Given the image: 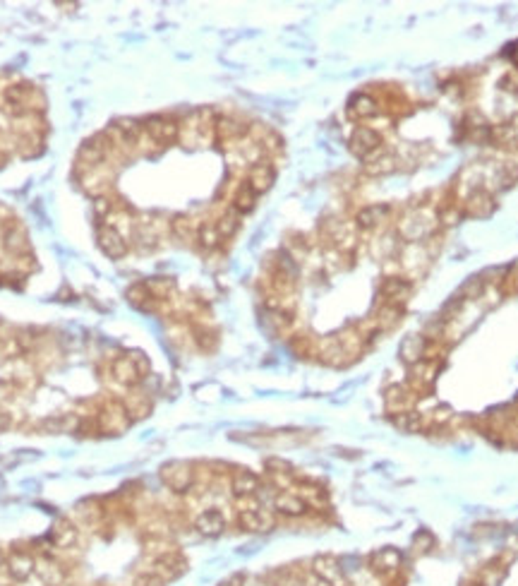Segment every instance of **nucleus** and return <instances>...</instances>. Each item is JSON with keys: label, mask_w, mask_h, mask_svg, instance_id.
I'll list each match as a JSON object with an SVG mask.
<instances>
[{"label": "nucleus", "mask_w": 518, "mask_h": 586, "mask_svg": "<svg viewBox=\"0 0 518 586\" xmlns=\"http://www.w3.org/2000/svg\"><path fill=\"white\" fill-rule=\"evenodd\" d=\"M161 481L173 492H190L194 486V471L185 462H168L161 468Z\"/></svg>", "instance_id": "obj_4"}, {"label": "nucleus", "mask_w": 518, "mask_h": 586, "mask_svg": "<svg viewBox=\"0 0 518 586\" xmlns=\"http://www.w3.org/2000/svg\"><path fill=\"white\" fill-rule=\"evenodd\" d=\"M197 241L202 243V248H207V250H212V248H216L218 243H221V233H218L216 224L204 221L202 226L197 228Z\"/></svg>", "instance_id": "obj_30"}, {"label": "nucleus", "mask_w": 518, "mask_h": 586, "mask_svg": "<svg viewBox=\"0 0 518 586\" xmlns=\"http://www.w3.org/2000/svg\"><path fill=\"white\" fill-rule=\"evenodd\" d=\"M273 178H276V171H273L271 164H267V161H255V166H252L250 173H247V185H250L257 195H262L273 185Z\"/></svg>", "instance_id": "obj_16"}, {"label": "nucleus", "mask_w": 518, "mask_h": 586, "mask_svg": "<svg viewBox=\"0 0 518 586\" xmlns=\"http://www.w3.org/2000/svg\"><path fill=\"white\" fill-rule=\"evenodd\" d=\"M3 246L8 252L12 255H22V252H29V233L27 228L22 226L19 221H8L3 228Z\"/></svg>", "instance_id": "obj_11"}, {"label": "nucleus", "mask_w": 518, "mask_h": 586, "mask_svg": "<svg viewBox=\"0 0 518 586\" xmlns=\"http://www.w3.org/2000/svg\"><path fill=\"white\" fill-rule=\"evenodd\" d=\"M125 409H128L130 418L135 421V418H142L149 413L151 404H149V397H144V394H130L128 399H125Z\"/></svg>", "instance_id": "obj_28"}, {"label": "nucleus", "mask_w": 518, "mask_h": 586, "mask_svg": "<svg viewBox=\"0 0 518 586\" xmlns=\"http://www.w3.org/2000/svg\"><path fill=\"white\" fill-rule=\"evenodd\" d=\"M267 468L273 476H291V471H293L291 464L283 462V459H267Z\"/></svg>", "instance_id": "obj_38"}, {"label": "nucleus", "mask_w": 518, "mask_h": 586, "mask_svg": "<svg viewBox=\"0 0 518 586\" xmlns=\"http://www.w3.org/2000/svg\"><path fill=\"white\" fill-rule=\"evenodd\" d=\"M170 226H173V233L178 238H183V241H188V238H192L194 228H192V221H190V217H185V214H178V217L170 221Z\"/></svg>", "instance_id": "obj_35"}, {"label": "nucleus", "mask_w": 518, "mask_h": 586, "mask_svg": "<svg viewBox=\"0 0 518 586\" xmlns=\"http://www.w3.org/2000/svg\"><path fill=\"white\" fill-rule=\"evenodd\" d=\"M8 428H10V416L3 411V409H0V433L8 431Z\"/></svg>", "instance_id": "obj_40"}, {"label": "nucleus", "mask_w": 518, "mask_h": 586, "mask_svg": "<svg viewBox=\"0 0 518 586\" xmlns=\"http://www.w3.org/2000/svg\"><path fill=\"white\" fill-rule=\"evenodd\" d=\"M238 521L250 534H262V531H269L273 526V512L267 510V507H255V510L240 512Z\"/></svg>", "instance_id": "obj_12"}, {"label": "nucleus", "mask_w": 518, "mask_h": 586, "mask_svg": "<svg viewBox=\"0 0 518 586\" xmlns=\"http://www.w3.org/2000/svg\"><path fill=\"white\" fill-rule=\"evenodd\" d=\"M403 563V555L398 553L396 548H382L370 558V565H372L374 572H396Z\"/></svg>", "instance_id": "obj_19"}, {"label": "nucleus", "mask_w": 518, "mask_h": 586, "mask_svg": "<svg viewBox=\"0 0 518 586\" xmlns=\"http://www.w3.org/2000/svg\"><path fill=\"white\" fill-rule=\"evenodd\" d=\"M96 421V431L106 433V435H120L132 426V418L125 409L123 402H109L96 411L94 416Z\"/></svg>", "instance_id": "obj_2"}, {"label": "nucleus", "mask_w": 518, "mask_h": 586, "mask_svg": "<svg viewBox=\"0 0 518 586\" xmlns=\"http://www.w3.org/2000/svg\"><path fill=\"white\" fill-rule=\"evenodd\" d=\"M96 241H99V248L104 250V255L111 257V260H120V257L128 255V241L113 224H101L96 228Z\"/></svg>", "instance_id": "obj_5"}, {"label": "nucleus", "mask_w": 518, "mask_h": 586, "mask_svg": "<svg viewBox=\"0 0 518 586\" xmlns=\"http://www.w3.org/2000/svg\"><path fill=\"white\" fill-rule=\"evenodd\" d=\"M405 387H398V384H394V387L387 389V406L391 409L394 413H401L405 411V404H408V397H405Z\"/></svg>", "instance_id": "obj_33"}, {"label": "nucleus", "mask_w": 518, "mask_h": 586, "mask_svg": "<svg viewBox=\"0 0 518 586\" xmlns=\"http://www.w3.org/2000/svg\"><path fill=\"white\" fill-rule=\"evenodd\" d=\"M365 171H368L370 175H384V173H391V171H396V159L394 156H374L372 161H368L365 164Z\"/></svg>", "instance_id": "obj_31"}, {"label": "nucleus", "mask_w": 518, "mask_h": 586, "mask_svg": "<svg viewBox=\"0 0 518 586\" xmlns=\"http://www.w3.org/2000/svg\"><path fill=\"white\" fill-rule=\"evenodd\" d=\"M482 291H485V281H482L480 276H473V279H468L466 284L461 286L458 296H463V298H477V296H482Z\"/></svg>", "instance_id": "obj_36"}, {"label": "nucleus", "mask_w": 518, "mask_h": 586, "mask_svg": "<svg viewBox=\"0 0 518 586\" xmlns=\"http://www.w3.org/2000/svg\"><path fill=\"white\" fill-rule=\"evenodd\" d=\"M394 426L403 433H418L420 426H423V418L415 411H401V413H394Z\"/></svg>", "instance_id": "obj_29"}, {"label": "nucleus", "mask_w": 518, "mask_h": 586, "mask_svg": "<svg viewBox=\"0 0 518 586\" xmlns=\"http://www.w3.org/2000/svg\"><path fill=\"white\" fill-rule=\"evenodd\" d=\"M297 495L305 500V505H312V507H322L326 502V490L315 483H300V492Z\"/></svg>", "instance_id": "obj_27"}, {"label": "nucleus", "mask_w": 518, "mask_h": 586, "mask_svg": "<svg viewBox=\"0 0 518 586\" xmlns=\"http://www.w3.org/2000/svg\"><path fill=\"white\" fill-rule=\"evenodd\" d=\"M401 358L410 365H418L425 358V336H405V341L401 344Z\"/></svg>", "instance_id": "obj_23"}, {"label": "nucleus", "mask_w": 518, "mask_h": 586, "mask_svg": "<svg viewBox=\"0 0 518 586\" xmlns=\"http://www.w3.org/2000/svg\"><path fill=\"white\" fill-rule=\"evenodd\" d=\"M185 567H188V563L183 560V555H178L173 550V553H166V555H161V558L154 560L151 574H154L159 582H170V579L180 577V574L185 572Z\"/></svg>", "instance_id": "obj_10"}, {"label": "nucleus", "mask_w": 518, "mask_h": 586, "mask_svg": "<svg viewBox=\"0 0 518 586\" xmlns=\"http://www.w3.org/2000/svg\"><path fill=\"white\" fill-rule=\"evenodd\" d=\"M312 574L326 586H346V569L334 555H319L312 560Z\"/></svg>", "instance_id": "obj_6"}, {"label": "nucleus", "mask_w": 518, "mask_h": 586, "mask_svg": "<svg viewBox=\"0 0 518 586\" xmlns=\"http://www.w3.org/2000/svg\"><path fill=\"white\" fill-rule=\"evenodd\" d=\"M194 526L202 536H209V539H216V536L223 534L226 529V517H223L221 510H204L199 512V517L194 519Z\"/></svg>", "instance_id": "obj_14"}, {"label": "nucleus", "mask_w": 518, "mask_h": 586, "mask_svg": "<svg viewBox=\"0 0 518 586\" xmlns=\"http://www.w3.org/2000/svg\"><path fill=\"white\" fill-rule=\"evenodd\" d=\"M379 291H382V296H387V303H398L401 305V301L410 293V284L401 276H387Z\"/></svg>", "instance_id": "obj_22"}, {"label": "nucleus", "mask_w": 518, "mask_h": 586, "mask_svg": "<svg viewBox=\"0 0 518 586\" xmlns=\"http://www.w3.org/2000/svg\"><path fill=\"white\" fill-rule=\"evenodd\" d=\"M389 204H368V207H363L355 214V221H358L360 228H377L389 217Z\"/></svg>", "instance_id": "obj_17"}, {"label": "nucleus", "mask_w": 518, "mask_h": 586, "mask_svg": "<svg viewBox=\"0 0 518 586\" xmlns=\"http://www.w3.org/2000/svg\"><path fill=\"white\" fill-rule=\"evenodd\" d=\"M245 133H247V125L238 123V120H233V118H218L216 125H214V135H216L218 142H236V140H240Z\"/></svg>", "instance_id": "obj_21"}, {"label": "nucleus", "mask_w": 518, "mask_h": 586, "mask_svg": "<svg viewBox=\"0 0 518 586\" xmlns=\"http://www.w3.org/2000/svg\"><path fill=\"white\" fill-rule=\"evenodd\" d=\"M348 144H350V151L365 161H372L374 156L382 154V135L374 128H368V125L355 130Z\"/></svg>", "instance_id": "obj_3"}, {"label": "nucleus", "mask_w": 518, "mask_h": 586, "mask_svg": "<svg viewBox=\"0 0 518 586\" xmlns=\"http://www.w3.org/2000/svg\"><path fill=\"white\" fill-rule=\"evenodd\" d=\"M273 512H278V514H283V517H293V519H295V517L305 514L307 505H305V500L297 495V492L286 490V492H276V497H273Z\"/></svg>", "instance_id": "obj_15"}, {"label": "nucleus", "mask_w": 518, "mask_h": 586, "mask_svg": "<svg viewBox=\"0 0 518 586\" xmlns=\"http://www.w3.org/2000/svg\"><path fill=\"white\" fill-rule=\"evenodd\" d=\"M255 204H257V193L247 183H243L240 190L236 193V197H233V212L250 214L255 209Z\"/></svg>", "instance_id": "obj_24"}, {"label": "nucleus", "mask_w": 518, "mask_h": 586, "mask_svg": "<svg viewBox=\"0 0 518 586\" xmlns=\"http://www.w3.org/2000/svg\"><path fill=\"white\" fill-rule=\"evenodd\" d=\"M348 113L353 118H372V116L379 113L377 99L370 94H353L348 101Z\"/></svg>", "instance_id": "obj_20"}, {"label": "nucleus", "mask_w": 518, "mask_h": 586, "mask_svg": "<svg viewBox=\"0 0 518 586\" xmlns=\"http://www.w3.org/2000/svg\"><path fill=\"white\" fill-rule=\"evenodd\" d=\"M144 284H146V289H149V293L156 298V301H166V298H168L170 293H173V289H175V281L168 279V276H154V279L144 281Z\"/></svg>", "instance_id": "obj_26"}, {"label": "nucleus", "mask_w": 518, "mask_h": 586, "mask_svg": "<svg viewBox=\"0 0 518 586\" xmlns=\"http://www.w3.org/2000/svg\"><path fill=\"white\" fill-rule=\"evenodd\" d=\"M142 128L146 130V135H149L151 142L156 144H170L178 140L180 135V128L175 120L166 118V116H149V118L144 120V125Z\"/></svg>", "instance_id": "obj_7"}, {"label": "nucleus", "mask_w": 518, "mask_h": 586, "mask_svg": "<svg viewBox=\"0 0 518 586\" xmlns=\"http://www.w3.org/2000/svg\"><path fill=\"white\" fill-rule=\"evenodd\" d=\"M471 586H482V584H471Z\"/></svg>", "instance_id": "obj_45"}, {"label": "nucleus", "mask_w": 518, "mask_h": 586, "mask_svg": "<svg viewBox=\"0 0 518 586\" xmlns=\"http://www.w3.org/2000/svg\"><path fill=\"white\" fill-rule=\"evenodd\" d=\"M5 563H8V555H5V550L0 548V567H5Z\"/></svg>", "instance_id": "obj_43"}, {"label": "nucleus", "mask_w": 518, "mask_h": 586, "mask_svg": "<svg viewBox=\"0 0 518 586\" xmlns=\"http://www.w3.org/2000/svg\"><path fill=\"white\" fill-rule=\"evenodd\" d=\"M75 426H77V421L72 416H58V418L43 421V431H48V433H67Z\"/></svg>", "instance_id": "obj_34"}, {"label": "nucleus", "mask_w": 518, "mask_h": 586, "mask_svg": "<svg viewBox=\"0 0 518 586\" xmlns=\"http://www.w3.org/2000/svg\"><path fill=\"white\" fill-rule=\"evenodd\" d=\"M516 406H518V394H516Z\"/></svg>", "instance_id": "obj_44"}, {"label": "nucleus", "mask_w": 518, "mask_h": 586, "mask_svg": "<svg viewBox=\"0 0 518 586\" xmlns=\"http://www.w3.org/2000/svg\"><path fill=\"white\" fill-rule=\"evenodd\" d=\"M77 536H80L77 526L70 519H60L51 531V543L56 548H72L77 543Z\"/></svg>", "instance_id": "obj_18"}, {"label": "nucleus", "mask_w": 518, "mask_h": 586, "mask_svg": "<svg viewBox=\"0 0 518 586\" xmlns=\"http://www.w3.org/2000/svg\"><path fill=\"white\" fill-rule=\"evenodd\" d=\"M511 61H514L516 65H518V43H514V46H511Z\"/></svg>", "instance_id": "obj_42"}, {"label": "nucleus", "mask_w": 518, "mask_h": 586, "mask_svg": "<svg viewBox=\"0 0 518 586\" xmlns=\"http://www.w3.org/2000/svg\"><path fill=\"white\" fill-rule=\"evenodd\" d=\"M401 315H403V305H398V303H384V305L379 307V312H377L379 329H389V327L398 325Z\"/></svg>", "instance_id": "obj_25"}, {"label": "nucleus", "mask_w": 518, "mask_h": 586, "mask_svg": "<svg viewBox=\"0 0 518 586\" xmlns=\"http://www.w3.org/2000/svg\"><path fill=\"white\" fill-rule=\"evenodd\" d=\"M509 128H511V135H514V142H518V116H514V118H511Z\"/></svg>", "instance_id": "obj_41"}, {"label": "nucleus", "mask_w": 518, "mask_h": 586, "mask_svg": "<svg viewBox=\"0 0 518 586\" xmlns=\"http://www.w3.org/2000/svg\"><path fill=\"white\" fill-rule=\"evenodd\" d=\"M111 373H113L115 382L125 384V387H135V384H139L149 375V358L142 351H130V354L113 358Z\"/></svg>", "instance_id": "obj_1"}, {"label": "nucleus", "mask_w": 518, "mask_h": 586, "mask_svg": "<svg viewBox=\"0 0 518 586\" xmlns=\"http://www.w3.org/2000/svg\"><path fill=\"white\" fill-rule=\"evenodd\" d=\"M216 228H218V233H221V238L236 236V231L240 228V214H238V212H226L216 221Z\"/></svg>", "instance_id": "obj_32"}, {"label": "nucleus", "mask_w": 518, "mask_h": 586, "mask_svg": "<svg viewBox=\"0 0 518 586\" xmlns=\"http://www.w3.org/2000/svg\"><path fill=\"white\" fill-rule=\"evenodd\" d=\"M113 199L111 197H104V195H99V197L94 199V212L99 219H111V214H113Z\"/></svg>", "instance_id": "obj_37"}, {"label": "nucleus", "mask_w": 518, "mask_h": 586, "mask_svg": "<svg viewBox=\"0 0 518 586\" xmlns=\"http://www.w3.org/2000/svg\"><path fill=\"white\" fill-rule=\"evenodd\" d=\"M243 584H245V582H243V577H240V574H236V577H231V579H223V582L218 586H243Z\"/></svg>", "instance_id": "obj_39"}, {"label": "nucleus", "mask_w": 518, "mask_h": 586, "mask_svg": "<svg viewBox=\"0 0 518 586\" xmlns=\"http://www.w3.org/2000/svg\"><path fill=\"white\" fill-rule=\"evenodd\" d=\"M5 569H8V574L14 579V582H24V579H29L34 572H36V558H34L29 550L17 548L8 555Z\"/></svg>", "instance_id": "obj_8"}, {"label": "nucleus", "mask_w": 518, "mask_h": 586, "mask_svg": "<svg viewBox=\"0 0 518 586\" xmlns=\"http://www.w3.org/2000/svg\"><path fill=\"white\" fill-rule=\"evenodd\" d=\"M259 488H262V483H259V476L257 473H252L250 468H238V471H233L231 476V490L236 497H252L259 492Z\"/></svg>", "instance_id": "obj_13"}, {"label": "nucleus", "mask_w": 518, "mask_h": 586, "mask_svg": "<svg viewBox=\"0 0 518 586\" xmlns=\"http://www.w3.org/2000/svg\"><path fill=\"white\" fill-rule=\"evenodd\" d=\"M495 199H492V195L487 193V190L482 188H475L468 193L466 202H463V217H473V219H485L490 217L492 212H495Z\"/></svg>", "instance_id": "obj_9"}]
</instances>
